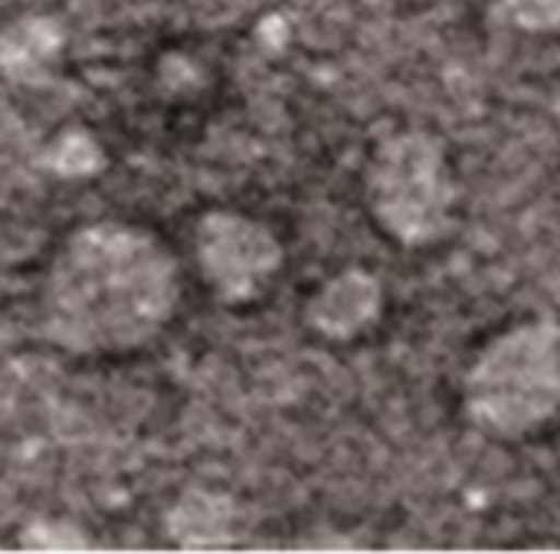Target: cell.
<instances>
[{"mask_svg": "<svg viewBox=\"0 0 560 554\" xmlns=\"http://www.w3.org/2000/svg\"><path fill=\"white\" fill-rule=\"evenodd\" d=\"M39 164L59 177H89V174L102 171L105 151L85 128H66L62 135H56L46 145Z\"/></svg>", "mask_w": 560, "mask_h": 554, "instance_id": "obj_8", "label": "cell"}, {"mask_svg": "<svg viewBox=\"0 0 560 554\" xmlns=\"http://www.w3.org/2000/svg\"><path fill=\"white\" fill-rule=\"evenodd\" d=\"M16 545L30 552H85L92 539L66 519H33L20 529Z\"/></svg>", "mask_w": 560, "mask_h": 554, "instance_id": "obj_9", "label": "cell"}, {"mask_svg": "<svg viewBox=\"0 0 560 554\" xmlns=\"http://www.w3.org/2000/svg\"><path fill=\"white\" fill-rule=\"evenodd\" d=\"M66 46V30L59 20L30 13L0 26V76L10 82L36 85L49 79Z\"/></svg>", "mask_w": 560, "mask_h": 554, "instance_id": "obj_7", "label": "cell"}, {"mask_svg": "<svg viewBox=\"0 0 560 554\" xmlns=\"http://www.w3.org/2000/svg\"><path fill=\"white\" fill-rule=\"evenodd\" d=\"M194 259L223 305H246L279 276L285 250L262 220L220 207L197 220Z\"/></svg>", "mask_w": 560, "mask_h": 554, "instance_id": "obj_4", "label": "cell"}, {"mask_svg": "<svg viewBox=\"0 0 560 554\" xmlns=\"http://www.w3.org/2000/svg\"><path fill=\"white\" fill-rule=\"evenodd\" d=\"M368 204L377 227L397 243H436L456 207V184L440 141L423 131L387 138L368 168Z\"/></svg>", "mask_w": 560, "mask_h": 554, "instance_id": "obj_3", "label": "cell"}, {"mask_svg": "<svg viewBox=\"0 0 560 554\" xmlns=\"http://www.w3.org/2000/svg\"><path fill=\"white\" fill-rule=\"evenodd\" d=\"M180 292V263L154 230L95 220L52 253L39 292V332L75 358L131 355L171 325Z\"/></svg>", "mask_w": 560, "mask_h": 554, "instance_id": "obj_1", "label": "cell"}, {"mask_svg": "<svg viewBox=\"0 0 560 554\" xmlns=\"http://www.w3.org/2000/svg\"><path fill=\"white\" fill-rule=\"evenodd\" d=\"M384 309L381 282L364 269H345L328 279L305 305V322L312 332L331 342H348L371 328Z\"/></svg>", "mask_w": 560, "mask_h": 554, "instance_id": "obj_5", "label": "cell"}, {"mask_svg": "<svg viewBox=\"0 0 560 554\" xmlns=\"http://www.w3.org/2000/svg\"><path fill=\"white\" fill-rule=\"evenodd\" d=\"M560 411V325L535 319L492 338L466 374V414L489 434L515 440Z\"/></svg>", "mask_w": 560, "mask_h": 554, "instance_id": "obj_2", "label": "cell"}, {"mask_svg": "<svg viewBox=\"0 0 560 554\" xmlns=\"http://www.w3.org/2000/svg\"><path fill=\"white\" fill-rule=\"evenodd\" d=\"M236 503L217 489H187L164 512V532L177 549H226L236 545Z\"/></svg>", "mask_w": 560, "mask_h": 554, "instance_id": "obj_6", "label": "cell"}, {"mask_svg": "<svg viewBox=\"0 0 560 554\" xmlns=\"http://www.w3.org/2000/svg\"><path fill=\"white\" fill-rule=\"evenodd\" d=\"M502 7L528 33L560 30V0H502Z\"/></svg>", "mask_w": 560, "mask_h": 554, "instance_id": "obj_10", "label": "cell"}]
</instances>
